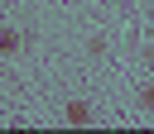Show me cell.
<instances>
[{
	"label": "cell",
	"mask_w": 154,
	"mask_h": 134,
	"mask_svg": "<svg viewBox=\"0 0 154 134\" xmlns=\"http://www.w3.org/2000/svg\"><path fill=\"white\" fill-rule=\"evenodd\" d=\"M140 105H144V110H154V81H144V86H140Z\"/></svg>",
	"instance_id": "cell-3"
},
{
	"label": "cell",
	"mask_w": 154,
	"mask_h": 134,
	"mask_svg": "<svg viewBox=\"0 0 154 134\" xmlns=\"http://www.w3.org/2000/svg\"><path fill=\"white\" fill-rule=\"evenodd\" d=\"M63 120H67V124H91V105H87V100H67V105H63Z\"/></svg>",
	"instance_id": "cell-1"
},
{
	"label": "cell",
	"mask_w": 154,
	"mask_h": 134,
	"mask_svg": "<svg viewBox=\"0 0 154 134\" xmlns=\"http://www.w3.org/2000/svg\"><path fill=\"white\" fill-rule=\"evenodd\" d=\"M19 43H24V38H19L14 29H0V53H19Z\"/></svg>",
	"instance_id": "cell-2"
}]
</instances>
